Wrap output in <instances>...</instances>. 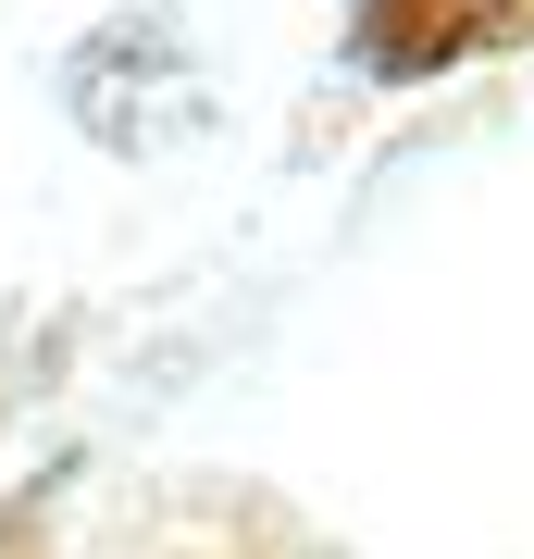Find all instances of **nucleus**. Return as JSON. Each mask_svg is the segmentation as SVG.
I'll return each mask as SVG.
<instances>
[{"mask_svg":"<svg viewBox=\"0 0 534 559\" xmlns=\"http://www.w3.org/2000/svg\"><path fill=\"white\" fill-rule=\"evenodd\" d=\"M522 38H534V0H360L348 13L360 75H385V87L485 62V50H522Z\"/></svg>","mask_w":534,"mask_h":559,"instance_id":"f257e3e1","label":"nucleus"},{"mask_svg":"<svg viewBox=\"0 0 534 559\" xmlns=\"http://www.w3.org/2000/svg\"><path fill=\"white\" fill-rule=\"evenodd\" d=\"M162 559H336V547L298 535L286 510H261V498H249V510H224V522H199V535H175Z\"/></svg>","mask_w":534,"mask_h":559,"instance_id":"f03ea898","label":"nucleus"}]
</instances>
